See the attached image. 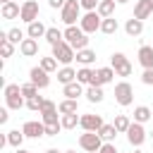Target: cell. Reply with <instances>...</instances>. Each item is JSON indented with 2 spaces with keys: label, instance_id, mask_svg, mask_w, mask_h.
<instances>
[{
  "label": "cell",
  "instance_id": "obj_29",
  "mask_svg": "<svg viewBox=\"0 0 153 153\" xmlns=\"http://www.w3.org/2000/svg\"><path fill=\"white\" fill-rule=\"evenodd\" d=\"M65 38V31H60L57 26H50L48 31H45V41L50 43V45H55V43H60Z\"/></svg>",
  "mask_w": 153,
  "mask_h": 153
},
{
  "label": "cell",
  "instance_id": "obj_40",
  "mask_svg": "<svg viewBox=\"0 0 153 153\" xmlns=\"http://www.w3.org/2000/svg\"><path fill=\"white\" fill-rule=\"evenodd\" d=\"M41 105H43V98H41V96H33V98H29V100H26V108H29V110H33V112H36V110L41 112Z\"/></svg>",
  "mask_w": 153,
  "mask_h": 153
},
{
  "label": "cell",
  "instance_id": "obj_48",
  "mask_svg": "<svg viewBox=\"0 0 153 153\" xmlns=\"http://www.w3.org/2000/svg\"><path fill=\"white\" fill-rule=\"evenodd\" d=\"M45 153H60V151H57V148H48Z\"/></svg>",
  "mask_w": 153,
  "mask_h": 153
},
{
  "label": "cell",
  "instance_id": "obj_21",
  "mask_svg": "<svg viewBox=\"0 0 153 153\" xmlns=\"http://www.w3.org/2000/svg\"><path fill=\"white\" fill-rule=\"evenodd\" d=\"M62 93L67 96V98H79L81 93H84V84H79V81H72V84H65V88H62Z\"/></svg>",
  "mask_w": 153,
  "mask_h": 153
},
{
  "label": "cell",
  "instance_id": "obj_7",
  "mask_svg": "<svg viewBox=\"0 0 153 153\" xmlns=\"http://www.w3.org/2000/svg\"><path fill=\"white\" fill-rule=\"evenodd\" d=\"M110 65H112V69H115L117 76H129V74H131V62L127 60L124 53H112Z\"/></svg>",
  "mask_w": 153,
  "mask_h": 153
},
{
  "label": "cell",
  "instance_id": "obj_32",
  "mask_svg": "<svg viewBox=\"0 0 153 153\" xmlns=\"http://www.w3.org/2000/svg\"><path fill=\"white\" fill-rule=\"evenodd\" d=\"M98 134L103 136V141H115V136H117L120 131L115 129V124H103V127L98 129Z\"/></svg>",
  "mask_w": 153,
  "mask_h": 153
},
{
  "label": "cell",
  "instance_id": "obj_12",
  "mask_svg": "<svg viewBox=\"0 0 153 153\" xmlns=\"http://www.w3.org/2000/svg\"><path fill=\"white\" fill-rule=\"evenodd\" d=\"M19 19H24L26 24H31V22H36V19H38V2H36V0H24V5H22V14H19Z\"/></svg>",
  "mask_w": 153,
  "mask_h": 153
},
{
  "label": "cell",
  "instance_id": "obj_15",
  "mask_svg": "<svg viewBox=\"0 0 153 153\" xmlns=\"http://www.w3.org/2000/svg\"><path fill=\"white\" fill-rule=\"evenodd\" d=\"M112 76H115V69H112V67H100V69H96L93 86H105V84L112 81Z\"/></svg>",
  "mask_w": 153,
  "mask_h": 153
},
{
  "label": "cell",
  "instance_id": "obj_53",
  "mask_svg": "<svg viewBox=\"0 0 153 153\" xmlns=\"http://www.w3.org/2000/svg\"><path fill=\"white\" fill-rule=\"evenodd\" d=\"M134 153H141V151H134Z\"/></svg>",
  "mask_w": 153,
  "mask_h": 153
},
{
  "label": "cell",
  "instance_id": "obj_50",
  "mask_svg": "<svg viewBox=\"0 0 153 153\" xmlns=\"http://www.w3.org/2000/svg\"><path fill=\"white\" fill-rule=\"evenodd\" d=\"M0 2H2V5H5V2H12V0H0Z\"/></svg>",
  "mask_w": 153,
  "mask_h": 153
},
{
  "label": "cell",
  "instance_id": "obj_17",
  "mask_svg": "<svg viewBox=\"0 0 153 153\" xmlns=\"http://www.w3.org/2000/svg\"><path fill=\"white\" fill-rule=\"evenodd\" d=\"M19 53H22L24 57H33V55L38 53V41H36V38H24V41L19 43Z\"/></svg>",
  "mask_w": 153,
  "mask_h": 153
},
{
  "label": "cell",
  "instance_id": "obj_5",
  "mask_svg": "<svg viewBox=\"0 0 153 153\" xmlns=\"http://www.w3.org/2000/svg\"><path fill=\"white\" fill-rule=\"evenodd\" d=\"M53 57H55L57 62H62V65H69V62L76 57V53H74V48H72L67 41H60V43L53 45Z\"/></svg>",
  "mask_w": 153,
  "mask_h": 153
},
{
  "label": "cell",
  "instance_id": "obj_43",
  "mask_svg": "<svg viewBox=\"0 0 153 153\" xmlns=\"http://www.w3.org/2000/svg\"><path fill=\"white\" fill-rule=\"evenodd\" d=\"M50 110H57V105H55V100H48V98H43V105H41V112H50Z\"/></svg>",
  "mask_w": 153,
  "mask_h": 153
},
{
  "label": "cell",
  "instance_id": "obj_45",
  "mask_svg": "<svg viewBox=\"0 0 153 153\" xmlns=\"http://www.w3.org/2000/svg\"><path fill=\"white\" fill-rule=\"evenodd\" d=\"M98 153H117V148H115V143L112 141H105L103 146H100V151Z\"/></svg>",
  "mask_w": 153,
  "mask_h": 153
},
{
  "label": "cell",
  "instance_id": "obj_20",
  "mask_svg": "<svg viewBox=\"0 0 153 153\" xmlns=\"http://www.w3.org/2000/svg\"><path fill=\"white\" fill-rule=\"evenodd\" d=\"M45 31H48V29L43 26V22H38V19H36V22H31V24H29L26 36H29V38H45Z\"/></svg>",
  "mask_w": 153,
  "mask_h": 153
},
{
  "label": "cell",
  "instance_id": "obj_4",
  "mask_svg": "<svg viewBox=\"0 0 153 153\" xmlns=\"http://www.w3.org/2000/svg\"><path fill=\"white\" fill-rule=\"evenodd\" d=\"M79 146H81L84 151H88V153H98L100 146H103V136H100L98 131H84V134L79 136Z\"/></svg>",
  "mask_w": 153,
  "mask_h": 153
},
{
  "label": "cell",
  "instance_id": "obj_23",
  "mask_svg": "<svg viewBox=\"0 0 153 153\" xmlns=\"http://www.w3.org/2000/svg\"><path fill=\"white\" fill-rule=\"evenodd\" d=\"M151 117H153V110H151V108H146V105H136V108H134V122H141V124H143V122H148Z\"/></svg>",
  "mask_w": 153,
  "mask_h": 153
},
{
  "label": "cell",
  "instance_id": "obj_44",
  "mask_svg": "<svg viewBox=\"0 0 153 153\" xmlns=\"http://www.w3.org/2000/svg\"><path fill=\"white\" fill-rule=\"evenodd\" d=\"M141 81H143L146 86H153V69H143V74H141Z\"/></svg>",
  "mask_w": 153,
  "mask_h": 153
},
{
  "label": "cell",
  "instance_id": "obj_52",
  "mask_svg": "<svg viewBox=\"0 0 153 153\" xmlns=\"http://www.w3.org/2000/svg\"><path fill=\"white\" fill-rule=\"evenodd\" d=\"M65 153H76V151H65Z\"/></svg>",
  "mask_w": 153,
  "mask_h": 153
},
{
  "label": "cell",
  "instance_id": "obj_30",
  "mask_svg": "<svg viewBox=\"0 0 153 153\" xmlns=\"http://www.w3.org/2000/svg\"><path fill=\"white\" fill-rule=\"evenodd\" d=\"M93 76H96V72L88 69V67H81V69L76 72V81H79V84H88V86H91V84H93Z\"/></svg>",
  "mask_w": 153,
  "mask_h": 153
},
{
  "label": "cell",
  "instance_id": "obj_2",
  "mask_svg": "<svg viewBox=\"0 0 153 153\" xmlns=\"http://www.w3.org/2000/svg\"><path fill=\"white\" fill-rule=\"evenodd\" d=\"M5 103H7L10 110H22V108L26 105L19 84H7V86H5Z\"/></svg>",
  "mask_w": 153,
  "mask_h": 153
},
{
  "label": "cell",
  "instance_id": "obj_33",
  "mask_svg": "<svg viewBox=\"0 0 153 153\" xmlns=\"http://www.w3.org/2000/svg\"><path fill=\"white\" fill-rule=\"evenodd\" d=\"M22 141H24V131H19V129H12V131H7V143H10V146H14V148H22Z\"/></svg>",
  "mask_w": 153,
  "mask_h": 153
},
{
  "label": "cell",
  "instance_id": "obj_39",
  "mask_svg": "<svg viewBox=\"0 0 153 153\" xmlns=\"http://www.w3.org/2000/svg\"><path fill=\"white\" fill-rule=\"evenodd\" d=\"M41 67H43L45 72H55V69H57V60H55V57H41Z\"/></svg>",
  "mask_w": 153,
  "mask_h": 153
},
{
  "label": "cell",
  "instance_id": "obj_35",
  "mask_svg": "<svg viewBox=\"0 0 153 153\" xmlns=\"http://www.w3.org/2000/svg\"><path fill=\"white\" fill-rule=\"evenodd\" d=\"M79 120L81 117H76V112H72V115H62V129H74L76 124H79Z\"/></svg>",
  "mask_w": 153,
  "mask_h": 153
},
{
  "label": "cell",
  "instance_id": "obj_11",
  "mask_svg": "<svg viewBox=\"0 0 153 153\" xmlns=\"http://www.w3.org/2000/svg\"><path fill=\"white\" fill-rule=\"evenodd\" d=\"M22 131L29 139H41V136H45V124L43 122H36V120H29V122H24Z\"/></svg>",
  "mask_w": 153,
  "mask_h": 153
},
{
  "label": "cell",
  "instance_id": "obj_37",
  "mask_svg": "<svg viewBox=\"0 0 153 153\" xmlns=\"http://www.w3.org/2000/svg\"><path fill=\"white\" fill-rule=\"evenodd\" d=\"M22 93H24V98L29 100V98L38 96V86H36L33 81H29V84H22Z\"/></svg>",
  "mask_w": 153,
  "mask_h": 153
},
{
  "label": "cell",
  "instance_id": "obj_36",
  "mask_svg": "<svg viewBox=\"0 0 153 153\" xmlns=\"http://www.w3.org/2000/svg\"><path fill=\"white\" fill-rule=\"evenodd\" d=\"M60 110H50V112H41V117H43V124H57L60 120H62V115H57Z\"/></svg>",
  "mask_w": 153,
  "mask_h": 153
},
{
  "label": "cell",
  "instance_id": "obj_19",
  "mask_svg": "<svg viewBox=\"0 0 153 153\" xmlns=\"http://www.w3.org/2000/svg\"><path fill=\"white\" fill-rule=\"evenodd\" d=\"M124 31H127V36H141V31H143V22L136 19V17H131V19H127Z\"/></svg>",
  "mask_w": 153,
  "mask_h": 153
},
{
  "label": "cell",
  "instance_id": "obj_54",
  "mask_svg": "<svg viewBox=\"0 0 153 153\" xmlns=\"http://www.w3.org/2000/svg\"><path fill=\"white\" fill-rule=\"evenodd\" d=\"M151 136H153V131H151Z\"/></svg>",
  "mask_w": 153,
  "mask_h": 153
},
{
  "label": "cell",
  "instance_id": "obj_1",
  "mask_svg": "<svg viewBox=\"0 0 153 153\" xmlns=\"http://www.w3.org/2000/svg\"><path fill=\"white\" fill-rule=\"evenodd\" d=\"M65 41H67L74 50H81V48L88 45V36H86V31H84L81 26H74V24L65 29Z\"/></svg>",
  "mask_w": 153,
  "mask_h": 153
},
{
  "label": "cell",
  "instance_id": "obj_51",
  "mask_svg": "<svg viewBox=\"0 0 153 153\" xmlns=\"http://www.w3.org/2000/svg\"><path fill=\"white\" fill-rule=\"evenodd\" d=\"M117 2H129V0H117Z\"/></svg>",
  "mask_w": 153,
  "mask_h": 153
},
{
  "label": "cell",
  "instance_id": "obj_27",
  "mask_svg": "<svg viewBox=\"0 0 153 153\" xmlns=\"http://www.w3.org/2000/svg\"><path fill=\"white\" fill-rule=\"evenodd\" d=\"M0 50H2V57H12V53H14V43L7 41V31L0 33Z\"/></svg>",
  "mask_w": 153,
  "mask_h": 153
},
{
  "label": "cell",
  "instance_id": "obj_41",
  "mask_svg": "<svg viewBox=\"0 0 153 153\" xmlns=\"http://www.w3.org/2000/svg\"><path fill=\"white\" fill-rule=\"evenodd\" d=\"M60 129H62V122H57V124H45V136H57Z\"/></svg>",
  "mask_w": 153,
  "mask_h": 153
},
{
  "label": "cell",
  "instance_id": "obj_13",
  "mask_svg": "<svg viewBox=\"0 0 153 153\" xmlns=\"http://www.w3.org/2000/svg\"><path fill=\"white\" fill-rule=\"evenodd\" d=\"M50 72H45L41 65L38 67H31V72H29V76H31V81L38 86V88H48V84H50V76H48Z\"/></svg>",
  "mask_w": 153,
  "mask_h": 153
},
{
  "label": "cell",
  "instance_id": "obj_28",
  "mask_svg": "<svg viewBox=\"0 0 153 153\" xmlns=\"http://www.w3.org/2000/svg\"><path fill=\"white\" fill-rule=\"evenodd\" d=\"M93 60H96V53H93V50H88V48H81V50H76V62H81L84 67H88Z\"/></svg>",
  "mask_w": 153,
  "mask_h": 153
},
{
  "label": "cell",
  "instance_id": "obj_16",
  "mask_svg": "<svg viewBox=\"0 0 153 153\" xmlns=\"http://www.w3.org/2000/svg\"><path fill=\"white\" fill-rule=\"evenodd\" d=\"M139 65L143 69H153V45H141L139 48Z\"/></svg>",
  "mask_w": 153,
  "mask_h": 153
},
{
  "label": "cell",
  "instance_id": "obj_9",
  "mask_svg": "<svg viewBox=\"0 0 153 153\" xmlns=\"http://www.w3.org/2000/svg\"><path fill=\"white\" fill-rule=\"evenodd\" d=\"M127 139H129V143H131L134 148H139V146L146 141V129H143V124H141V122H131L129 129H127Z\"/></svg>",
  "mask_w": 153,
  "mask_h": 153
},
{
  "label": "cell",
  "instance_id": "obj_38",
  "mask_svg": "<svg viewBox=\"0 0 153 153\" xmlns=\"http://www.w3.org/2000/svg\"><path fill=\"white\" fill-rule=\"evenodd\" d=\"M7 41H12L14 45H19V43L24 41V33H22V29H10V31H7Z\"/></svg>",
  "mask_w": 153,
  "mask_h": 153
},
{
  "label": "cell",
  "instance_id": "obj_47",
  "mask_svg": "<svg viewBox=\"0 0 153 153\" xmlns=\"http://www.w3.org/2000/svg\"><path fill=\"white\" fill-rule=\"evenodd\" d=\"M7 110H10V108H2V110H0V124H5V122L10 120V115H7Z\"/></svg>",
  "mask_w": 153,
  "mask_h": 153
},
{
  "label": "cell",
  "instance_id": "obj_24",
  "mask_svg": "<svg viewBox=\"0 0 153 153\" xmlns=\"http://www.w3.org/2000/svg\"><path fill=\"white\" fill-rule=\"evenodd\" d=\"M86 98H88V103H100L103 98H105V93H103V86H88L86 88Z\"/></svg>",
  "mask_w": 153,
  "mask_h": 153
},
{
  "label": "cell",
  "instance_id": "obj_10",
  "mask_svg": "<svg viewBox=\"0 0 153 153\" xmlns=\"http://www.w3.org/2000/svg\"><path fill=\"white\" fill-rule=\"evenodd\" d=\"M103 124H105L103 117H100V115H93V112H86V115H81V120H79V127H81L84 131H98Z\"/></svg>",
  "mask_w": 153,
  "mask_h": 153
},
{
  "label": "cell",
  "instance_id": "obj_42",
  "mask_svg": "<svg viewBox=\"0 0 153 153\" xmlns=\"http://www.w3.org/2000/svg\"><path fill=\"white\" fill-rule=\"evenodd\" d=\"M81 2V7L86 10V12H93V10H98V2L100 0H79Z\"/></svg>",
  "mask_w": 153,
  "mask_h": 153
},
{
  "label": "cell",
  "instance_id": "obj_46",
  "mask_svg": "<svg viewBox=\"0 0 153 153\" xmlns=\"http://www.w3.org/2000/svg\"><path fill=\"white\" fill-rule=\"evenodd\" d=\"M65 2H67V0H48V5H50L53 10H62V7H65Z\"/></svg>",
  "mask_w": 153,
  "mask_h": 153
},
{
  "label": "cell",
  "instance_id": "obj_26",
  "mask_svg": "<svg viewBox=\"0 0 153 153\" xmlns=\"http://www.w3.org/2000/svg\"><path fill=\"white\" fill-rule=\"evenodd\" d=\"M117 29H120V24H117L115 17H105V19L100 22V31L108 33V36H110V33H117Z\"/></svg>",
  "mask_w": 153,
  "mask_h": 153
},
{
  "label": "cell",
  "instance_id": "obj_8",
  "mask_svg": "<svg viewBox=\"0 0 153 153\" xmlns=\"http://www.w3.org/2000/svg\"><path fill=\"white\" fill-rule=\"evenodd\" d=\"M100 22H103V17L93 10V12H86L84 17H81V22H79V26L86 31V33H96V31H100Z\"/></svg>",
  "mask_w": 153,
  "mask_h": 153
},
{
  "label": "cell",
  "instance_id": "obj_34",
  "mask_svg": "<svg viewBox=\"0 0 153 153\" xmlns=\"http://www.w3.org/2000/svg\"><path fill=\"white\" fill-rule=\"evenodd\" d=\"M112 124H115V129H117L120 134H127V129H129V124H131V120H129L127 115H117Z\"/></svg>",
  "mask_w": 153,
  "mask_h": 153
},
{
  "label": "cell",
  "instance_id": "obj_14",
  "mask_svg": "<svg viewBox=\"0 0 153 153\" xmlns=\"http://www.w3.org/2000/svg\"><path fill=\"white\" fill-rule=\"evenodd\" d=\"M153 14V0H136V5H134V17L136 19H148Z\"/></svg>",
  "mask_w": 153,
  "mask_h": 153
},
{
  "label": "cell",
  "instance_id": "obj_6",
  "mask_svg": "<svg viewBox=\"0 0 153 153\" xmlns=\"http://www.w3.org/2000/svg\"><path fill=\"white\" fill-rule=\"evenodd\" d=\"M115 100H117L122 108L131 105V100H134V88H131L129 81H120V84H115Z\"/></svg>",
  "mask_w": 153,
  "mask_h": 153
},
{
  "label": "cell",
  "instance_id": "obj_31",
  "mask_svg": "<svg viewBox=\"0 0 153 153\" xmlns=\"http://www.w3.org/2000/svg\"><path fill=\"white\" fill-rule=\"evenodd\" d=\"M76 100L74 98H65L60 105H57V110H60V115H72V112H76Z\"/></svg>",
  "mask_w": 153,
  "mask_h": 153
},
{
  "label": "cell",
  "instance_id": "obj_49",
  "mask_svg": "<svg viewBox=\"0 0 153 153\" xmlns=\"http://www.w3.org/2000/svg\"><path fill=\"white\" fill-rule=\"evenodd\" d=\"M14 153H29V151H24V148H17V151H14Z\"/></svg>",
  "mask_w": 153,
  "mask_h": 153
},
{
  "label": "cell",
  "instance_id": "obj_18",
  "mask_svg": "<svg viewBox=\"0 0 153 153\" xmlns=\"http://www.w3.org/2000/svg\"><path fill=\"white\" fill-rule=\"evenodd\" d=\"M0 14H2V19H17V17L22 14V7H19L17 2H5V5L0 7Z\"/></svg>",
  "mask_w": 153,
  "mask_h": 153
},
{
  "label": "cell",
  "instance_id": "obj_22",
  "mask_svg": "<svg viewBox=\"0 0 153 153\" xmlns=\"http://www.w3.org/2000/svg\"><path fill=\"white\" fill-rule=\"evenodd\" d=\"M57 81H60V84H72V81H76V72H74L69 65H65V67L57 72Z\"/></svg>",
  "mask_w": 153,
  "mask_h": 153
},
{
  "label": "cell",
  "instance_id": "obj_25",
  "mask_svg": "<svg viewBox=\"0 0 153 153\" xmlns=\"http://www.w3.org/2000/svg\"><path fill=\"white\" fill-rule=\"evenodd\" d=\"M115 2H117V0H100L96 12H98L103 19H105V17H112V12H115Z\"/></svg>",
  "mask_w": 153,
  "mask_h": 153
},
{
  "label": "cell",
  "instance_id": "obj_3",
  "mask_svg": "<svg viewBox=\"0 0 153 153\" xmlns=\"http://www.w3.org/2000/svg\"><path fill=\"white\" fill-rule=\"evenodd\" d=\"M81 10H84V7H81V2H79V0H67V2H65V7H62V12H60V19H62L67 26H72L76 19H81V17H79V14H81Z\"/></svg>",
  "mask_w": 153,
  "mask_h": 153
}]
</instances>
